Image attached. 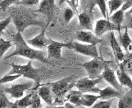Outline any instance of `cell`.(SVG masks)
Returning <instances> with one entry per match:
<instances>
[{
    "mask_svg": "<svg viewBox=\"0 0 132 108\" xmlns=\"http://www.w3.org/2000/svg\"><path fill=\"white\" fill-rule=\"evenodd\" d=\"M121 65L127 73L132 75V51L125 55L124 60L121 63Z\"/></svg>",
    "mask_w": 132,
    "mask_h": 108,
    "instance_id": "26",
    "label": "cell"
},
{
    "mask_svg": "<svg viewBox=\"0 0 132 108\" xmlns=\"http://www.w3.org/2000/svg\"><path fill=\"white\" fill-rule=\"evenodd\" d=\"M21 77V75L18 74H8L7 75H4L3 77L0 78V85L4 84V83H12L13 81L18 79Z\"/></svg>",
    "mask_w": 132,
    "mask_h": 108,
    "instance_id": "30",
    "label": "cell"
},
{
    "mask_svg": "<svg viewBox=\"0 0 132 108\" xmlns=\"http://www.w3.org/2000/svg\"><path fill=\"white\" fill-rule=\"evenodd\" d=\"M102 77L98 78H80L75 82V87L80 90L81 92H94L99 93L100 89L96 88V85L102 81Z\"/></svg>",
    "mask_w": 132,
    "mask_h": 108,
    "instance_id": "7",
    "label": "cell"
},
{
    "mask_svg": "<svg viewBox=\"0 0 132 108\" xmlns=\"http://www.w3.org/2000/svg\"><path fill=\"white\" fill-rule=\"evenodd\" d=\"M132 7V0H123V4L121 6V10L126 12Z\"/></svg>",
    "mask_w": 132,
    "mask_h": 108,
    "instance_id": "38",
    "label": "cell"
},
{
    "mask_svg": "<svg viewBox=\"0 0 132 108\" xmlns=\"http://www.w3.org/2000/svg\"><path fill=\"white\" fill-rule=\"evenodd\" d=\"M55 9V0H42L36 12L46 16L48 17V22H50L53 17Z\"/></svg>",
    "mask_w": 132,
    "mask_h": 108,
    "instance_id": "11",
    "label": "cell"
},
{
    "mask_svg": "<svg viewBox=\"0 0 132 108\" xmlns=\"http://www.w3.org/2000/svg\"><path fill=\"white\" fill-rule=\"evenodd\" d=\"M112 31H118V32H120V29L117 26L113 24L112 21H110L108 19H99L97 21L96 24H95L94 27V34L97 35L98 37H102L103 34H105L106 32Z\"/></svg>",
    "mask_w": 132,
    "mask_h": 108,
    "instance_id": "9",
    "label": "cell"
},
{
    "mask_svg": "<svg viewBox=\"0 0 132 108\" xmlns=\"http://www.w3.org/2000/svg\"><path fill=\"white\" fill-rule=\"evenodd\" d=\"M13 107V102H11L7 97L3 88L0 87V108Z\"/></svg>",
    "mask_w": 132,
    "mask_h": 108,
    "instance_id": "28",
    "label": "cell"
},
{
    "mask_svg": "<svg viewBox=\"0 0 132 108\" xmlns=\"http://www.w3.org/2000/svg\"><path fill=\"white\" fill-rule=\"evenodd\" d=\"M67 1V0H60V1H59V4H62V3H64Z\"/></svg>",
    "mask_w": 132,
    "mask_h": 108,
    "instance_id": "40",
    "label": "cell"
},
{
    "mask_svg": "<svg viewBox=\"0 0 132 108\" xmlns=\"http://www.w3.org/2000/svg\"><path fill=\"white\" fill-rule=\"evenodd\" d=\"M112 104V98L108 99V100H102L95 102L93 105V107L94 108H110Z\"/></svg>",
    "mask_w": 132,
    "mask_h": 108,
    "instance_id": "33",
    "label": "cell"
},
{
    "mask_svg": "<svg viewBox=\"0 0 132 108\" xmlns=\"http://www.w3.org/2000/svg\"><path fill=\"white\" fill-rule=\"evenodd\" d=\"M11 22H12V18L10 16L7 17V18H5L3 21H0V35L3 33V31L7 27V26L10 24Z\"/></svg>",
    "mask_w": 132,
    "mask_h": 108,
    "instance_id": "37",
    "label": "cell"
},
{
    "mask_svg": "<svg viewBox=\"0 0 132 108\" xmlns=\"http://www.w3.org/2000/svg\"><path fill=\"white\" fill-rule=\"evenodd\" d=\"M78 20L80 26L83 30L92 31L93 30V22L92 17L90 14L86 12H83L78 15Z\"/></svg>",
    "mask_w": 132,
    "mask_h": 108,
    "instance_id": "19",
    "label": "cell"
},
{
    "mask_svg": "<svg viewBox=\"0 0 132 108\" xmlns=\"http://www.w3.org/2000/svg\"><path fill=\"white\" fill-rule=\"evenodd\" d=\"M119 40L120 44L121 46L125 49V51L129 53L132 51V40L130 39L129 33H128V29L126 28L123 34L119 33Z\"/></svg>",
    "mask_w": 132,
    "mask_h": 108,
    "instance_id": "21",
    "label": "cell"
},
{
    "mask_svg": "<svg viewBox=\"0 0 132 108\" xmlns=\"http://www.w3.org/2000/svg\"><path fill=\"white\" fill-rule=\"evenodd\" d=\"M20 0H2L0 2V9L3 10V11H5L7 10V8H10L12 4H14L17 2H19Z\"/></svg>",
    "mask_w": 132,
    "mask_h": 108,
    "instance_id": "34",
    "label": "cell"
},
{
    "mask_svg": "<svg viewBox=\"0 0 132 108\" xmlns=\"http://www.w3.org/2000/svg\"><path fill=\"white\" fill-rule=\"evenodd\" d=\"M41 98L39 96L37 92H32V96H31V105L30 107L32 108H39L41 107Z\"/></svg>",
    "mask_w": 132,
    "mask_h": 108,
    "instance_id": "32",
    "label": "cell"
},
{
    "mask_svg": "<svg viewBox=\"0 0 132 108\" xmlns=\"http://www.w3.org/2000/svg\"><path fill=\"white\" fill-rule=\"evenodd\" d=\"M68 46H69V43H62L50 39V42L47 46V49H48L47 58L48 60L62 59V48L68 49Z\"/></svg>",
    "mask_w": 132,
    "mask_h": 108,
    "instance_id": "8",
    "label": "cell"
},
{
    "mask_svg": "<svg viewBox=\"0 0 132 108\" xmlns=\"http://www.w3.org/2000/svg\"><path fill=\"white\" fill-rule=\"evenodd\" d=\"M13 45V42L11 40H4L2 37H0V60L2 59L3 57L4 54L7 52V51L11 48Z\"/></svg>",
    "mask_w": 132,
    "mask_h": 108,
    "instance_id": "27",
    "label": "cell"
},
{
    "mask_svg": "<svg viewBox=\"0 0 132 108\" xmlns=\"http://www.w3.org/2000/svg\"><path fill=\"white\" fill-rule=\"evenodd\" d=\"M99 99V95H94L89 92H85L81 96L80 104L86 107H92L93 105Z\"/></svg>",
    "mask_w": 132,
    "mask_h": 108,
    "instance_id": "22",
    "label": "cell"
},
{
    "mask_svg": "<svg viewBox=\"0 0 132 108\" xmlns=\"http://www.w3.org/2000/svg\"><path fill=\"white\" fill-rule=\"evenodd\" d=\"M10 17L18 32L23 33L24 31L30 26H39L43 27L44 23L38 20L37 12L26 8V6L17 5L10 8Z\"/></svg>",
    "mask_w": 132,
    "mask_h": 108,
    "instance_id": "1",
    "label": "cell"
},
{
    "mask_svg": "<svg viewBox=\"0 0 132 108\" xmlns=\"http://www.w3.org/2000/svg\"><path fill=\"white\" fill-rule=\"evenodd\" d=\"M39 1L40 0H20L19 2L16 3V5H22L26 7L35 6L39 4Z\"/></svg>",
    "mask_w": 132,
    "mask_h": 108,
    "instance_id": "36",
    "label": "cell"
},
{
    "mask_svg": "<svg viewBox=\"0 0 132 108\" xmlns=\"http://www.w3.org/2000/svg\"><path fill=\"white\" fill-rule=\"evenodd\" d=\"M132 15V14H131ZM128 27L132 30V16L130 17V18L129 20V23H128Z\"/></svg>",
    "mask_w": 132,
    "mask_h": 108,
    "instance_id": "39",
    "label": "cell"
},
{
    "mask_svg": "<svg viewBox=\"0 0 132 108\" xmlns=\"http://www.w3.org/2000/svg\"><path fill=\"white\" fill-rule=\"evenodd\" d=\"M128 14H130V15L132 14V7L130 8V11L128 12Z\"/></svg>",
    "mask_w": 132,
    "mask_h": 108,
    "instance_id": "41",
    "label": "cell"
},
{
    "mask_svg": "<svg viewBox=\"0 0 132 108\" xmlns=\"http://www.w3.org/2000/svg\"><path fill=\"white\" fill-rule=\"evenodd\" d=\"M75 78L74 76H69L60 80H57L54 83H48L53 95V104H63L66 101L65 97L68 91L72 88L75 87V82L73 79Z\"/></svg>",
    "mask_w": 132,
    "mask_h": 108,
    "instance_id": "3",
    "label": "cell"
},
{
    "mask_svg": "<svg viewBox=\"0 0 132 108\" xmlns=\"http://www.w3.org/2000/svg\"><path fill=\"white\" fill-rule=\"evenodd\" d=\"M95 3H96L98 5V7L99 8V9H100V11H101V13L103 16L104 18L108 19V13L107 11L106 0H95Z\"/></svg>",
    "mask_w": 132,
    "mask_h": 108,
    "instance_id": "31",
    "label": "cell"
},
{
    "mask_svg": "<svg viewBox=\"0 0 132 108\" xmlns=\"http://www.w3.org/2000/svg\"><path fill=\"white\" fill-rule=\"evenodd\" d=\"M12 41L15 46V49L12 54L7 55L5 60H9L12 57L21 56L31 60H39L44 64H50L51 61L44 55V53L41 51H38L34 48H31L26 40L22 37V33L17 32L12 35Z\"/></svg>",
    "mask_w": 132,
    "mask_h": 108,
    "instance_id": "2",
    "label": "cell"
},
{
    "mask_svg": "<svg viewBox=\"0 0 132 108\" xmlns=\"http://www.w3.org/2000/svg\"><path fill=\"white\" fill-rule=\"evenodd\" d=\"M68 49H73L74 51L86 56H89L92 58L98 57L97 45L94 44H87L80 41H74L69 43Z\"/></svg>",
    "mask_w": 132,
    "mask_h": 108,
    "instance_id": "6",
    "label": "cell"
},
{
    "mask_svg": "<svg viewBox=\"0 0 132 108\" xmlns=\"http://www.w3.org/2000/svg\"><path fill=\"white\" fill-rule=\"evenodd\" d=\"M36 92H38L39 96L43 101H44L49 106L53 105V95L51 91V88L50 86L46 84H37V86L35 88Z\"/></svg>",
    "mask_w": 132,
    "mask_h": 108,
    "instance_id": "15",
    "label": "cell"
},
{
    "mask_svg": "<svg viewBox=\"0 0 132 108\" xmlns=\"http://www.w3.org/2000/svg\"><path fill=\"white\" fill-rule=\"evenodd\" d=\"M99 95V99H102V100H108V99H113L118 97L120 98L121 97V92L118 90L115 89L112 86H108L105 88L104 89H100V92L98 93Z\"/></svg>",
    "mask_w": 132,
    "mask_h": 108,
    "instance_id": "18",
    "label": "cell"
},
{
    "mask_svg": "<svg viewBox=\"0 0 132 108\" xmlns=\"http://www.w3.org/2000/svg\"><path fill=\"white\" fill-rule=\"evenodd\" d=\"M76 39L80 42L87 43V44H94V45H98L103 41L95 34L92 33L90 31H86V30L77 31Z\"/></svg>",
    "mask_w": 132,
    "mask_h": 108,
    "instance_id": "14",
    "label": "cell"
},
{
    "mask_svg": "<svg viewBox=\"0 0 132 108\" xmlns=\"http://www.w3.org/2000/svg\"><path fill=\"white\" fill-rule=\"evenodd\" d=\"M117 78L122 87L125 86L129 88L130 89H132V79L130 77V74L122 68L121 64L119 69H117Z\"/></svg>",
    "mask_w": 132,
    "mask_h": 108,
    "instance_id": "17",
    "label": "cell"
},
{
    "mask_svg": "<svg viewBox=\"0 0 132 108\" xmlns=\"http://www.w3.org/2000/svg\"><path fill=\"white\" fill-rule=\"evenodd\" d=\"M106 64H107L105 63V61L103 60L98 56V57L93 58V60H91L88 62L84 63V64H81V66L87 72L88 78L94 79L101 77V74Z\"/></svg>",
    "mask_w": 132,
    "mask_h": 108,
    "instance_id": "5",
    "label": "cell"
},
{
    "mask_svg": "<svg viewBox=\"0 0 132 108\" xmlns=\"http://www.w3.org/2000/svg\"><path fill=\"white\" fill-rule=\"evenodd\" d=\"M123 4V0H109L108 3L109 8V14L112 15L113 12L121 8Z\"/></svg>",
    "mask_w": 132,
    "mask_h": 108,
    "instance_id": "29",
    "label": "cell"
},
{
    "mask_svg": "<svg viewBox=\"0 0 132 108\" xmlns=\"http://www.w3.org/2000/svg\"><path fill=\"white\" fill-rule=\"evenodd\" d=\"M0 2H1V0H0Z\"/></svg>",
    "mask_w": 132,
    "mask_h": 108,
    "instance_id": "42",
    "label": "cell"
},
{
    "mask_svg": "<svg viewBox=\"0 0 132 108\" xmlns=\"http://www.w3.org/2000/svg\"><path fill=\"white\" fill-rule=\"evenodd\" d=\"M74 15H75V12L72 8H66L64 14H63V17H64V20L67 23H69L71 20L72 19V17H74Z\"/></svg>",
    "mask_w": 132,
    "mask_h": 108,
    "instance_id": "35",
    "label": "cell"
},
{
    "mask_svg": "<svg viewBox=\"0 0 132 108\" xmlns=\"http://www.w3.org/2000/svg\"><path fill=\"white\" fill-rule=\"evenodd\" d=\"M48 24H49V22H48L47 24H45L43 26L41 32L36 35L35 37L32 38V39H30V40H27L26 42L29 45H30L31 46L37 48V49H43L44 47H47L48 45L50 42V39L45 37V31H46V29L48 27Z\"/></svg>",
    "mask_w": 132,
    "mask_h": 108,
    "instance_id": "12",
    "label": "cell"
},
{
    "mask_svg": "<svg viewBox=\"0 0 132 108\" xmlns=\"http://www.w3.org/2000/svg\"><path fill=\"white\" fill-rule=\"evenodd\" d=\"M31 96H32V93H30L28 95H26L19 99H16V101L15 102H13V107H18V108L30 107Z\"/></svg>",
    "mask_w": 132,
    "mask_h": 108,
    "instance_id": "24",
    "label": "cell"
},
{
    "mask_svg": "<svg viewBox=\"0 0 132 108\" xmlns=\"http://www.w3.org/2000/svg\"><path fill=\"white\" fill-rule=\"evenodd\" d=\"M118 107L120 108H129L132 107V89L130 92H127L126 95H121L118 102Z\"/></svg>",
    "mask_w": 132,
    "mask_h": 108,
    "instance_id": "25",
    "label": "cell"
},
{
    "mask_svg": "<svg viewBox=\"0 0 132 108\" xmlns=\"http://www.w3.org/2000/svg\"><path fill=\"white\" fill-rule=\"evenodd\" d=\"M124 13L125 12L121 9H118L114 12L110 17V21H112L113 24H115L118 28L121 30V26L124 21Z\"/></svg>",
    "mask_w": 132,
    "mask_h": 108,
    "instance_id": "23",
    "label": "cell"
},
{
    "mask_svg": "<svg viewBox=\"0 0 132 108\" xmlns=\"http://www.w3.org/2000/svg\"><path fill=\"white\" fill-rule=\"evenodd\" d=\"M83 92H81L80 90H69L67 95L65 97L66 101L72 103L75 105L76 107L81 106L80 104V100H81V96H82Z\"/></svg>",
    "mask_w": 132,
    "mask_h": 108,
    "instance_id": "20",
    "label": "cell"
},
{
    "mask_svg": "<svg viewBox=\"0 0 132 108\" xmlns=\"http://www.w3.org/2000/svg\"><path fill=\"white\" fill-rule=\"evenodd\" d=\"M11 67H12V70L9 74H21V77L30 78L35 81L36 84L39 83L40 69L34 68L31 60H29L26 64H15V63H12Z\"/></svg>",
    "mask_w": 132,
    "mask_h": 108,
    "instance_id": "4",
    "label": "cell"
},
{
    "mask_svg": "<svg viewBox=\"0 0 132 108\" xmlns=\"http://www.w3.org/2000/svg\"><path fill=\"white\" fill-rule=\"evenodd\" d=\"M32 88V83H17L12 85L11 87L3 88L5 93L9 94L12 98L19 99L24 96L26 91L29 90Z\"/></svg>",
    "mask_w": 132,
    "mask_h": 108,
    "instance_id": "10",
    "label": "cell"
},
{
    "mask_svg": "<svg viewBox=\"0 0 132 108\" xmlns=\"http://www.w3.org/2000/svg\"><path fill=\"white\" fill-rule=\"evenodd\" d=\"M101 77L103 79H104L107 83H108L111 85L112 87H113L115 89L118 90V91L121 92L122 90V86L120 84L119 81H118L117 76L114 73V71L112 70L110 68L108 67V64L105 65L103 69V71L101 74Z\"/></svg>",
    "mask_w": 132,
    "mask_h": 108,
    "instance_id": "13",
    "label": "cell"
},
{
    "mask_svg": "<svg viewBox=\"0 0 132 108\" xmlns=\"http://www.w3.org/2000/svg\"><path fill=\"white\" fill-rule=\"evenodd\" d=\"M110 46L112 47L113 54H114V55L116 57V60L118 62H121L125 58V54L123 51H122L119 42L117 41L113 31H110Z\"/></svg>",
    "mask_w": 132,
    "mask_h": 108,
    "instance_id": "16",
    "label": "cell"
}]
</instances>
